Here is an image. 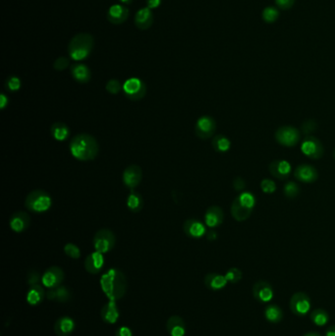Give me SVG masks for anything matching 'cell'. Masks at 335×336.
I'll use <instances>...</instances> for the list:
<instances>
[{"instance_id":"1","label":"cell","mask_w":335,"mask_h":336,"mask_svg":"<svg viewBox=\"0 0 335 336\" xmlns=\"http://www.w3.org/2000/svg\"><path fill=\"white\" fill-rule=\"evenodd\" d=\"M100 287L109 301L120 300L127 292L126 276L120 269H111L100 277Z\"/></svg>"},{"instance_id":"2","label":"cell","mask_w":335,"mask_h":336,"mask_svg":"<svg viewBox=\"0 0 335 336\" xmlns=\"http://www.w3.org/2000/svg\"><path fill=\"white\" fill-rule=\"evenodd\" d=\"M71 154L78 160L89 161L95 159L98 151L99 145L96 138L90 134H79L73 137L69 145Z\"/></svg>"},{"instance_id":"3","label":"cell","mask_w":335,"mask_h":336,"mask_svg":"<svg viewBox=\"0 0 335 336\" xmlns=\"http://www.w3.org/2000/svg\"><path fill=\"white\" fill-rule=\"evenodd\" d=\"M94 46L95 40L91 34H77L70 40L68 44L69 57L74 61H84L91 55Z\"/></svg>"},{"instance_id":"4","label":"cell","mask_w":335,"mask_h":336,"mask_svg":"<svg viewBox=\"0 0 335 336\" xmlns=\"http://www.w3.org/2000/svg\"><path fill=\"white\" fill-rule=\"evenodd\" d=\"M256 205V197L251 192H241L231 204V214L237 221L248 219Z\"/></svg>"},{"instance_id":"5","label":"cell","mask_w":335,"mask_h":336,"mask_svg":"<svg viewBox=\"0 0 335 336\" xmlns=\"http://www.w3.org/2000/svg\"><path fill=\"white\" fill-rule=\"evenodd\" d=\"M52 205V199L45 190H34L27 196L25 206L32 212L43 213L48 211Z\"/></svg>"},{"instance_id":"6","label":"cell","mask_w":335,"mask_h":336,"mask_svg":"<svg viewBox=\"0 0 335 336\" xmlns=\"http://www.w3.org/2000/svg\"><path fill=\"white\" fill-rule=\"evenodd\" d=\"M275 141L283 146L292 147L299 144L301 140L300 131L292 126H282L274 134Z\"/></svg>"},{"instance_id":"7","label":"cell","mask_w":335,"mask_h":336,"mask_svg":"<svg viewBox=\"0 0 335 336\" xmlns=\"http://www.w3.org/2000/svg\"><path fill=\"white\" fill-rule=\"evenodd\" d=\"M93 243L96 252L106 254L114 248L116 238L114 233L110 229L102 228L95 234Z\"/></svg>"},{"instance_id":"8","label":"cell","mask_w":335,"mask_h":336,"mask_svg":"<svg viewBox=\"0 0 335 336\" xmlns=\"http://www.w3.org/2000/svg\"><path fill=\"white\" fill-rule=\"evenodd\" d=\"M123 92L127 98L137 101L144 98L146 94V86L141 79L132 77L127 79L123 84Z\"/></svg>"},{"instance_id":"9","label":"cell","mask_w":335,"mask_h":336,"mask_svg":"<svg viewBox=\"0 0 335 336\" xmlns=\"http://www.w3.org/2000/svg\"><path fill=\"white\" fill-rule=\"evenodd\" d=\"M302 152L311 159H320L325 152V147L322 142L314 136H306L301 144Z\"/></svg>"},{"instance_id":"10","label":"cell","mask_w":335,"mask_h":336,"mask_svg":"<svg viewBox=\"0 0 335 336\" xmlns=\"http://www.w3.org/2000/svg\"><path fill=\"white\" fill-rule=\"evenodd\" d=\"M216 130V122L215 120L207 115H203L200 117L195 125L196 135L202 140H206L211 138L214 135Z\"/></svg>"},{"instance_id":"11","label":"cell","mask_w":335,"mask_h":336,"mask_svg":"<svg viewBox=\"0 0 335 336\" xmlns=\"http://www.w3.org/2000/svg\"><path fill=\"white\" fill-rule=\"evenodd\" d=\"M290 309L297 316H305L311 309V300L306 293H295L290 300Z\"/></svg>"},{"instance_id":"12","label":"cell","mask_w":335,"mask_h":336,"mask_svg":"<svg viewBox=\"0 0 335 336\" xmlns=\"http://www.w3.org/2000/svg\"><path fill=\"white\" fill-rule=\"evenodd\" d=\"M122 179L124 185L127 188L134 190L139 186L143 179V170L139 165L132 164L125 168V170L123 171Z\"/></svg>"},{"instance_id":"13","label":"cell","mask_w":335,"mask_h":336,"mask_svg":"<svg viewBox=\"0 0 335 336\" xmlns=\"http://www.w3.org/2000/svg\"><path fill=\"white\" fill-rule=\"evenodd\" d=\"M129 9L122 4L111 5L106 13L107 21L112 25H122L129 18Z\"/></svg>"},{"instance_id":"14","label":"cell","mask_w":335,"mask_h":336,"mask_svg":"<svg viewBox=\"0 0 335 336\" xmlns=\"http://www.w3.org/2000/svg\"><path fill=\"white\" fill-rule=\"evenodd\" d=\"M64 280V271L59 267H50L42 276L44 286L48 289L56 288L61 285Z\"/></svg>"},{"instance_id":"15","label":"cell","mask_w":335,"mask_h":336,"mask_svg":"<svg viewBox=\"0 0 335 336\" xmlns=\"http://www.w3.org/2000/svg\"><path fill=\"white\" fill-rule=\"evenodd\" d=\"M295 178L302 183L311 184L319 179V172L317 168L310 164H301L296 167L294 171Z\"/></svg>"},{"instance_id":"16","label":"cell","mask_w":335,"mask_h":336,"mask_svg":"<svg viewBox=\"0 0 335 336\" xmlns=\"http://www.w3.org/2000/svg\"><path fill=\"white\" fill-rule=\"evenodd\" d=\"M10 228L16 233H22L26 231L31 225V216L22 210L16 211L12 214L9 220Z\"/></svg>"},{"instance_id":"17","label":"cell","mask_w":335,"mask_h":336,"mask_svg":"<svg viewBox=\"0 0 335 336\" xmlns=\"http://www.w3.org/2000/svg\"><path fill=\"white\" fill-rule=\"evenodd\" d=\"M268 170L273 177L279 180H286L292 172V167L287 160L276 159L269 163Z\"/></svg>"},{"instance_id":"18","label":"cell","mask_w":335,"mask_h":336,"mask_svg":"<svg viewBox=\"0 0 335 336\" xmlns=\"http://www.w3.org/2000/svg\"><path fill=\"white\" fill-rule=\"evenodd\" d=\"M153 20L152 10L147 7H143L136 12L134 24L140 31H146L152 26Z\"/></svg>"},{"instance_id":"19","label":"cell","mask_w":335,"mask_h":336,"mask_svg":"<svg viewBox=\"0 0 335 336\" xmlns=\"http://www.w3.org/2000/svg\"><path fill=\"white\" fill-rule=\"evenodd\" d=\"M253 295L260 303H268L273 297V290L268 282L261 280L255 283L253 287Z\"/></svg>"},{"instance_id":"20","label":"cell","mask_w":335,"mask_h":336,"mask_svg":"<svg viewBox=\"0 0 335 336\" xmlns=\"http://www.w3.org/2000/svg\"><path fill=\"white\" fill-rule=\"evenodd\" d=\"M224 220V213L220 206L212 205L209 206L204 214V222L210 228L218 227Z\"/></svg>"},{"instance_id":"21","label":"cell","mask_w":335,"mask_h":336,"mask_svg":"<svg viewBox=\"0 0 335 336\" xmlns=\"http://www.w3.org/2000/svg\"><path fill=\"white\" fill-rule=\"evenodd\" d=\"M184 232L190 238L199 239L201 238L204 234H206V228L202 222L200 220L190 218L187 219L184 223Z\"/></svg>"},{"instance_id":"22","label":"cell","mask_w":335,"mask_h":336,"mask_svg":"<svg viewBox=\"0 0 335 336\" xmlns=\"http://www.w3.org/2000/svg\"><path fill=\"white\" fill-rule=\"evenodd\" d=\"M104 266L103 254L94 252L90 254L85 260V269L91 274H97L101 271Z\"/></svg>"},{"instance_id":"23","label":"cell","mask_w":335,"mask_h":336,"mask_svg":"<svg viewBox=\"0 0 335 336\" xmlns=\"http://www.w3.org/2000/svg\"><path fill=\"white\" fill-rule=\"evenodd\" d=\"M76 329V324L70 317H61L54 324V333L57 336H70Z\"/></svg>"},{"instance_id":"24","label":"cell","mask_w":335,"mask_h":336,"mask_svg":"<svg viewBox=\"0 0 335 336\" xmlns=\"http://www.w3.org/2000/svg\"><path fill=\"white\" fill-rule=\"evenodd\" d=\"M70 72L75 81L81 84L89 83L92 78L90 68L84 63H74L70 67Z\"/></svg>"},{"instance_id":"25","label":"cell","mask_w":335,"mask_h":336,"mask_svg":"<svg viewBox=\"0 0 335 336\" xmlns=\"http://www.w3.org/2000/svg\"><path fill=\"white\" fill-rule=\"evenodd\" d=\"M100 317L102 321L106 324L113 325L115 324L119 317V309L116 305V301H109L107 304H105L100 311Z\"/></svg>"},{"instance_id":"26","label":"cell","mask_w":335,"mask_h":336,"mask_svg":"<svg viewBox=\"0 0 335 336\" xmlns=\"http://www.w3.org/2000/svg\"><path fill=\"white\" fill-rule=\"evenodd\" d=\"M166 330L170 336H184L186 334V325L179 316H172L166 323Z\"/></svg>"},{"instance_id":"27","label":"cell","mask_w":335,"mask_h":336,"mask_svg":"<svg viewBox=\"0 0 335 336\" xmlns=\"http://www.w3.org/2000/svg\"><path fill=\"white\" fill-rule=\"evenodd\" d=\"M227 282L228 281L225 275H221L219 273H208L204 277L205 286L212 291H218L224 288Z\"/></svg>"},{"instance_id":"28","label":"cell","mask_w":335,"mask_h":336,"mask_svg":"<svg viewBox=\"0 0 335 336\" xmlns=\"http://www.w3.org/2000/svg\"><path fill=\"white\" fill-rule=\"evenodd\" d=\"M47 293L45 291L44 287L41 284L35 285V286H31L30 290L27 293V302L29 305L31 306H38L39 304H41L45 297H46Z\"/></svg>"},{"instance_id":"29","label":"cell","mask_w":335,"mask_h":336,"mask_svg":"<svg viewBox=\"0 0 335 336\" xmlns=\"http://www.w3.org/2000/svg\"><path fill=\"white\" fill-rule=\"evenodd\" d=\"M126 202H127L128 208L132 212H135V213L140 212L144 206V201H143L142 195L135 190H132L129 193Z\"/></svg>"},{"instance_id":"30","label":"cell","mask_w":335,"mask_h":336,"mask_svg":"<svg viewBox=\"0 0 335 336\" xmlns=\"http://www.w3.org/2000/svg\"><path fill=\"white\" fill-rule=\"evenodd\" d=\"M50 132H51L52 137L56 141H59V142L67 140L69 138V136H70V129H69V127L66 124L62 123V122L53 123L51 128H50Z\"/></svg>"},{"instance_id":"31","label":"cell","mask_w":335,"mask_h":336,"mask_svg":"<svg viewBox=\"0 0 335 336\" xmlns=\"http://www.w3.org/2000/svg\"><path fill=\"white\" fill-rule=\"evenodd\" d=\"M265 316H266V319L269 323L277 324V323L281 322V320L283 318V312L277 305H268L266 308Z\"/></svg>"},{"instance_id":"32","label":"cell","mask_w":335,"mask_h":336,"mask_svg":"<svg viewBox=\"0 0 335 336\" xmlns=\"http://www.w3.org/2000/svg\"><path fill=\"white\" fill-rule=\"evenodd\" d=\"M211 144H212L213 149L217 152H220V153L227 152L231 147L230 140L224 135L214 136L213 139H212Z\"/></svg>"},{"instance_id":"33","label":"cell","mask_w":335,"mask_h":336,"mask_svg":"<svg viewBox=\"0 0 335 336\" xmlns=\"http://www.w3.org/2000/svg\"><path fill=\"white\" fill-rule=\"evenodd\" d=\"M311 320L316 326L323 327L329 322V314L323 309H317L312 312Z\"/></svg>"},{"instance_id":"34","label":"cell","mask_w":335,"mask_h":336,"mask_svg":"<svg viewBox=\"0 0 335 336\" xmlns=\"http://www.w3.org/2000/svg\"><path fill=\"white\" fill-rule=\"evenodd\" d=\"M55 291V301L60 303H66L72 299V292L66 286H58L54 288Z\"/></svg>"},{"instance_id":"35","label":"cell","mask_w":335,"mask_h":336,"mask_svg":"<svg viewBox=\"0 0 335 336\" xmlns=\"http://www.w3.org/2000/svg\"><path fill=\"white\" fill-rule=\"evenodd\" d=\"M300 191L301 190H300L299 185L296 184L295 182H287L283 187L284 196L290 200H293L296 197H298V195L300 194Z\"/></svg>"},{"instance_id":"36","label":"cell","mask_w":335,"mask_h":336,"mask_svg":"<svg viewBox=\"0 0 335 336\" xmlns=\"http://www.w3.org/2000/svg\"><path fill=\"white\" fill-rule=\"evenodd\" d=\"M279 17V12L274 7H267L263 11V19L267 23H273L275 22Z\"/></svg>"},{"instance_id":"37","label":"cell","mask_w":335,"mask_h":336,"mask_svg":"<svg viewBox=\"0 0 335 336\" xmlns=\"http://www.w3.org/2000/svg\"><path fill=\"white\" fill-rule=\"evenodd\" d=\"M21 86H22L21 79L17 76H10L5 82V88L12 93L18 92L21 89Z\"/></svg>"},{"instance_id":"38","label":"cell","mask_w":335,"mask_h":336,"mask_svg":"<svg viewBox=\"0 0 335 336\" xmlns=\"http://www.w3.org/2000/svg\"><path fill=\"white\" fill-rule=\"evenodd\" d=\"M64 253L67 257L71 258V259H74V260H77L81 257V250L80 248L73 244V243H67L65 246H64Z\"/></svg>"},{"instance_id":"39","label":"cell","mask_w":335,"mask_h":336,"mask_svg":"<svg viewBox=\"0 0 335 336\" xmlns=\"http://www.w3.org/2000/svg\"><path fill=\"white\" fill-rule=\"evenodd\" d=\"M105 90L111 95H117L123 90V85H121L117 79H110L105 85Z\"/></svg>"},{"instance_id":"40","label":"cell","mask_w":335,"mask_h":336,"mask_svg":"<svg viewBox=\"0 0 335 336\" xmlns=\"http://www.w3.org/2000/svg\"><path fill=\"white\" fill-rule=\"evenodd\" d=\"M225 277L228 282L237 283L242 279V271L237 268H231L225 273Z\"/></svg>"},{"instance_id":"41","label":"cell","mask_w":335,"mask_h":336,"mask_svg":"<svg viewBox=\"0 0 335 336\" xmlns=\"http://www.w3.org/2000/svg\"><path fill=\"white\" fill-rule=\"evenodd\" d=\"M69 66H70V59L65 56H60L53 62V68L56 71H64Z\"/></svg>"},{"instance_id":"42","label":"cell","mask_w":335,"mask_h":336,"mask_svg":"<svg viewBox=\"0 0 335 336\" xmlns=\"http://www.w3.org/2000/svg\"><path fill=\"white\" fill-rule=\"evenodd\" d=\"M317 128H318V124L315 120H306L301 126L302 132L306 136H311L310 134L315 132L317 130Z\"/></svg>"},{"instance_id":"43","label":"cell","mask_w":335,"mask_h":336,"mask_svg":"<svg viewBox=\"0 0 335 336\" xmlns=\"http://www.w3.org/2000/svg\"><path fill=\"white\" fill-rule=\"evenodd\" d=\"M261 189L266 194H273L276 191V185L270 179H264L261 182Z\"/></svg>"},{"instance_id":"44","label":"cell","mask_w":335,"mask_h":336,"mask_svg":"<svg viewBox=\"0 0 335 336\" xmlns=\"http://www.w3.org/2000/svg\"><path fill=\"white\" fill-rule=\"evenodd\" d=\"M27 281H28V284L31 286H35V285H38L40 284V282L42 281V276L41 274L36 271V270H31L28 274V277H27Z\"/></svg>"},{"instance_id":"45","label":"cell","mask_w":335,"mask_h":336,"mask_svg":"<svg viewBox=\"0 0 335 336\" xmlns=\"http://www.w3.org/2000/svg\"><path fill=\"white\" fill-rule=\"evenodd\" d=\"M233 188L236 191H238V192L244 191V189L246 188V182H245V180L242 177H240V176L235 177L234 180H233Z\"/></svg>"},{"instance_id":"46","label":"cell","mask_w":335,"mask_h":336,"mask_svg":"<svg viewBox=\"0 0 335 336\" xmlns=\"http://www.w3.org/2000/svg\"><path fill=\"white\" fill-rule=\"evenodd\" d=\"M275 3L277 5V7H279L280 9L287 10L294 5L295 0H275Z\"/></svg>"},{"instance_id":"47","label":"cell","mask_w":335,"mask_h":336,"mask_svg":"<svg viewBox=\"0 0 335 336\" xmlns=\"http://www.w3.org/2000/svg\"><path fill=\"white\" fill-rule=\"evenodd\" d=\"M115 336H133V332L128 327H120L115 332Z\"/></svg>"},{"instance_id":"48","label":"cell","mask_w":335,"mask_h":336,"mask_svg":"<svg viewBox=\"0 0 335 336\" xmlns=\"http://www.w3.org/2000/svg\"><path fill=\"white\" fill-rule=\"evenodd\" d=\"M162 3V0H145L146 7L149 9H156L158 8Z\"/></svg>"},{"instance_id":"49","label":"cell","mask_w":335,"mask_h":336,"mask_svg":"<svg viewBox=\"0 0 335 336\" xmlns=\"http://www.w3.org/2000/svg\"><path fill=\"white\" fill-rule=\"evenodd\" d=\"M8 102H9V99H8V97L6 96V95L5 94H1L0 95V108L4 109L8 105Z\"/></svg>"},{"instance_id":"50","label":"cell","mask_w":335,"mask_h":336,"mask_svg":"<svg viewBox=\"0 0 335 336\" xmlns=\"http://www.w3.org/2000/svg\"><path fill=\"white\" fill-rule=\"evenodd\" d=\"M206 238H207V240L214 241L217 238V233L214 230H210V231L206 232Z\"/></svg>"},{"instance_id":"51","label":"cell","mask_w":335,"mask_h":336,"mask_svg":"<svg viewBox=\"0 0 335 336\" xmlns=\"http://www.w3.org/2000/svg\"><path fill=\"white\" fill-rule=\"evenodd\" d=\"M326 336H335V326L331 327V328L328 330V332H327V334H326Z\"/></svg>"},{"instance_id":"52","label":"cell","mask_w":335,"mask_h":336,"mask_svg":"<svg viewBox=\"0 0 335 336\" xmlns=\"http://www.w3.org/2000/svg\"><path fill=\"white\" fill-rule=\"evenodd\" d=\"M122 4H124V5H130V4H132L133 3V1L134 0H119Z\"/></svg>"},{"instance_id":"53","label":"cell","mask_w":335,"mask_h":336,"mask_svg":"<svg viewBox=\"0 0 335 336\" xmlns=\"http://www.w3.org/2000/svg\"><path fill=\"white\" fill-rule=\"evenodd\" d=\"M304 336H321L319 334H317V333H309V334H307V335H305Z\"/></svg>"},{"instance_id":"54","label":"cell","mask_w":335,"mask_h":336,"mask_svg":"<svg viewBox=\"0 0 335 336\" xmlns=\"http://www.w3.org/2000/svg\"><path fill=\"white\" fill-rule=\"evenodd\" d=\"M334 158H335V152H334Z\"/></svg>"}]
</instances>
